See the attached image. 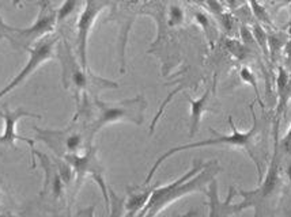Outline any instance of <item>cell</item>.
I'll list each match as a JSON object with an SVG mask.
<instances>
[{"label": "cell", "instance_id": "9", "mask_svg": "<svg viewBox=\"0 0 291 217\" xmlns=\"http://www.w3.org/2000/svg\"><path fill=\"white\" fill-rule=\"evenodd\" d=\"M108 0H85L82 11L77 21V56L85 68H89L87 46L89 38L96 26V22L105 9H108Z\"/></svg>", "mask_w": 291, "mask_h": 217}, {"label": "cell", "instance_id": "30", "mask_svg": "<svg viewBox=\"0 0 291 217\" xmlns=\"http://www.w3.org/2000/svg\"><path fill=\"white\" fill-rule=\"evenodd\" d=\"M284 52H286L287 59L291 60V41H287L286 45H284Z\"/></svg>", "mask_w": 291, "mask_h": 217}, {"label": "cell", "instance_id": "19", "mask_svg": "<svg viewBox=\"0 0 291 217\" xmlns=\"http://www.w3.org/2000/svg\"><path fill=\"white\" fill-rule=\"evenodd\" d=\"M225 42H226V48H228L229 53L232 54L233 57H236L237 60L245 59L249 48L244 45L241 41L236 40V38H226Z\"/></svg>", "mask_w": 291, "mask_h": 217}, {"label": "cell", "instance_id": "10", "mask_svg": "<svg viewBox=\"0 0 291 217\" xmlns=\"http://www.w3.org/2000/svg\"><path fill=\"white\" fill-rule=\"evenodd\" d=\"M0 117L5 122V128L3 132L0 135V145L3 147H11V148H17V141H23L29 145V148L32 151V163L34 160V152H36V140L29 139V137H23V136L18 135L17 132V127L21 120L23 118H37L41 120V116L33 112H29L28 108L25 107H17L10 108L7 104L3 107V112H0Z\"/></svg>", "mask_w": 291, "mask_h": 217}, {"label": "cell", "instance_id": "15", "mask_svg": "<svg viewBox=\"0 0 291 217\" xmlns=\"http://www.w3.org/2000/svg\"><path fill=\"white\" fill-rule=\"evenodd\" d=\"M288 79L290 73L284 67L277 68L276 76V92H277V106H276V117L275 120L279 121L283 114L286 113V108L290 102V95H288Z\"/></svg>", "mask_w": 291, "mask_h": 217}, {"label": "cell", "instance_id": "29", "mask_svg": "<svg viewBox=\"0 0 291 217\" xmlns=\"http://www.w3.org/2000/svg\"><path fill=\"white\" fill-rule=\"evenodd\" d=\"M280 147H282V149L286 154L291 155V125L287 129L286 135L283 136V139L280 140Z\"/></svg>", "mask_w": 291, "mask_h": 217}, {"label": "cell", "instance_id": "17", "mask_svg": "<svg viewBox=\"0 0 291 217\" xmlns=\"http://www.w3.org/2000/svg\"><path fill=\"white\" fill-rule=\"evenodd\" d=\"M240 77H241V80L245 83V84H248V86L252 87V90L255 91V95L256 98H257V100H259V103L261 107H264V103L263 100H261V95H260V91H259V84H257V77H256L255 72L250 69L249 67H241V69H240Z\"/></svg>", "mask_w": 291, "mask_h": 217}, {"label": "cell", "instance_id": "6", "mask_svg": "<svg viewBox=\"0 0 291 217\" xmlns=\"http://www.w3.org/2000/svg\"><path fill=\"white\" fill-rule=\"evenodd\" d=\"M33 129L36 132V140L42 141L57 158L81 154L91 145L89 132L82 131V128L78 127L75 121L64 129H41L38 127Z\"/></svg>", "mask_w": 291, "mask_h": 217}, {"label": "cell", "instance_id": "18", "mask_svg": "<svg viewBox=\"0 0 291 217\" xmlns=\"http://www.w3.org/2000/svg\"><path fill=\"white\" fill-rule=\"evenodd\" d=\"M79 5L81 0H64L57 9V22L63 23L64 21H67L71 15H74Z\"/></svg>", "mask_w": 291, "mask_h": 217}, {"label": "cell", "instance_id": "28", "mask_svg": "<svg viewBox=\"0 0 291 217\" xmlns=\"http://www.w3.org/2000/svg\"><path fill=\"white\" fill-rule=\"evenodd\" d=\"M9 203H10V197L7 194V191H6L5 186H2L0 183V214H3L6 212V209L9 208Z\"/></svg>", "mask_w": 291, "mask_h": 217}, {"label": "cell", "instance_id": "22", "mask_svg": "<svg viewBox=\"0 0 291 217\" xmlns=\"http://www.w3.org/2000/svg\"><path fill=\"white\" fill-rule=\"evenodd\" d=\"M287 41L280 34H268V50L269 57L275 60L277 53H280L284 49Z\"/></svg>", "mask_w": 291, "mask_h": 217}, {"label": "cell", "instance_id": "34", "mask_svg": "<svg viewBox=\"0 0 291 217\" xmlns=\"http://www.w3.org/2000/svg\"><path fill=\"white\" fill-rule=\"evenodd\" d=\"M273 2H279V3H290L291 0H273Z\"/></svg>", "mask_w": 291, "mask_h": 217}, {"label": "cell", "instance_id": "14", "mask_svg": "<svg viewBox=\"0 0 291 217\" xmlns=\"http://www.w3.org/2000/svg\"><path fill=\"white\" fill-rule=\"evenodd\" d=\"M209 100H211V90H207L203 92L199 98H191L188 96V103H189V136H193L197 133L200 128L201 120L207 112H209Z\"/></svg>", "mask_w": 291, "mask_h": 217}, {"label": "cell", "instance_id": "31", "mask_svg": "<svg viewBox=\"0 0 291 217\" xmlns=\"http://www.w3.org/2000/svg\"><path fill=\"white\" fill-rule=\"evenodd\" d=\"M284 174H286L287 179H288V182H290V185H291V163H288V164L286 166Z\"/></svg>", "mask_w": 291, "mask_h": 217}, {"label": "cell", "instance_id": "11", "mask_svg": "<svg viewBox=\"0 0 291 217\" xmlns=\"http://www.w3.org/2000/svg\"><path fill=\"white\" fill-rule=\"evenodd\" d=\"M37 160L41 164L44 170V185L40 195L41 198H49L52 202H57L64 198V190H65V183L63 182V178L60 175L59 167L56 163V158L50 159L48 155L42 154L40 151L34 152V160H33V168H36Z\"/></svg>", "mask_w": 291, "mask_h": 217}, {"label": "cell", "instance_id": "27", "mask_svg": "<svg viewBox=\"0 0 291 217\" xmlns=\"http://www.w3.org/2000/svg\"><path fill=\"white\" fill-rule=\"evenodd\" d=\"M205 3H207V9L214 14L215 17H218L222 13H225V7H223V5L219 0H205Z\"/></svg>", "mask_w": 291, "mask_h": 217}, {"label": "cell", "instance_id": "23", "mask_svg": "<svg viewBox=\"0 0 291 217\" xmlns=\"http://www.w3.org/2000/svg\"><path fill=\"white\" fill-rule=\"evenodd\" d=\"M240 38H241L242 44L248 46V48L256 45L252 29H250L249 26H246V25H241V26H240Z\"/></svg>", "mask_w": 291, "mask_h": 217}, {"label": "cell", "instance_id": "5", "mask_svg": "<svg viewBox=\"0 0 291 217\" xmlns=\"http://www.w3.org/2000/svg\"><path fill=\"white\" fill-rule=\"evenodd\" d=\"M277 128L279 121L275 120V144L273 155L269 163L265 175L259 181L257 187L253 190H238V194L242 197L241 202L237 203V212L241 213L248 208L255 209L256 214L261 213V209L272 198L280 185V159H279V140H277Z\"/></svg>", "mask_w": 291, "mask_h": 217}, {"label": "cell", "instance_id": "32", "mask_svg": "<svg viewBox=\"0 0 291 217\" xmlns=\"http://www.w3.org/2000/svg\"><path fill=\"white\" fill-rule=\"evenodd\" d=\"M226 3H228L232 9H236L237 6L240 5V0H226Z\"/></svg>", "mask_w": 291, "mask_h": 217}, {"label": "cell", "instance_id": "24", "mask_svg": "<svg viewBox=\"0 0 291 217\" xmlns=\"http://www.w3.org/2000/svg\"><path fill=\"white\" fill-rule=\"evenodd\" d=\"M195 21L196 23L204 30L205 34L209 37V34H211L209 32H211V29H212V22H211V19L207 17V14L201 13V11H197V13L195 14Z\"/></svg>", "mask_w": 291, "mask_h": 217}, {"label": "cell", "instance_id": "8", "mask_svg": "<svg viewBox=\"0 0 291 217\" xmlns=\"http://www.w3.org/2000/svg\"><path fill=\"white\" fill-rule=\"evenodd\" d=\"M57 25V9L53 7L50 0H40L36 21L28 27H15L11 44L28 50L38 40L55 34Z\"/></svg>", "mask_w": 291, "mask_h": 217}, {"label": "cell", "instance_id": "33", "mask_svg": "<svg viewBox=\"0 0 291 217\" xmlns=\"http://www.w3.org/2000/svg\"><path fill=\"white\" fill-rule=\"evenodd\" d=\"M13 3H14L17 7H22V2H21V0H13Z\"/></svg>", "mask_w": 291, "mask_h": 217}, {"label": "cell", "instance_id": "2", "mask_svg": "<svg viewBox=\"0 0 291 217\" xmlns=\"http://www.w3.org/2000/svg\"><path fill=\"white\" fill-rule=\"evenodd\" d=\"M250 113H252V118H253V122H252V127L250 129H248L246 132L240 131L238 128L236 127L234 124V120L232 117H229V124H230V128H232V133L230 135H221L215 129H211V132L214 133L215 137L212 139H207V140L203 141H195V143H189V144H182L177 145V147H173L169 151H166L165 154H162L160 158L157 159V162L154 163V166L151 167V170L149 171L147 176H146L144 183L143 185H149L153 181V176L155 175V172L158 171V168L162 166V163L165 160H168L170 156L178 154V152H184V151H188V149H195V148H204V147H230L233 149H242L245 151L246 154L249 155V158L252 159V162L255 163L256 168H257V174H259V181L263 178V168H261V163H260V159L257 156V152H256V144L259 143V133H260V125L259 121H257V117H256L255 108L253 106H250Z\"/></svg>", "mask_w": 291, "mask_h": 217}, {"label": "cell", "instance_id": "12", "mask_svg": "<svg viewBox=\"0 0 291 217\" xmlns=\"http://www.w3.org/2000/svg\"><path fill=\"white\" fill-rule=\"evenodd\" d=\"M236 190L230 187L229 190L228 198L225 201H221L218 193V183H216V178L209 182L205 190V194L208 197V216H233V214H238L237 212V203H232L233 194Z\"/></svg>", "mask_w": 291, "mask_h": 217}, {"label": "cell", "instance_id": "4", "mask_svg": "<svg viewBox=\"0 0 291 217\" xmlns=\"http://www.w3.org/2000/svg\"><path fill=\"white\" fill-rule=\"evenodd\" d=\"M147 108V100L143 95H136L133 98L106 102L97 96H93V118L89 122L87 132L90 139L105 127L118 122H129L135 125H141L144 122V113Z\"/></svg>", "mask_w": 291, "mask_h": 217}, {"label": "cell", "instance_id": "7", "mask_svg": "<svg viewBox=\"0 0 291 217\" xmlns=\"http://www.w3.org/2000/svg\"><path fill=\"white\" fill-rule=\"evenodd\" d=\"M60 38L55 34H49V36L44 37L41 40H38L36 44H33L26 52L29 53V59L23 68L19 71L13 80L10 81L7 86H5L0 90V99L5 98L6 95L10 94L11 91L18 88L21 84L28 80L29 77L33 76V73L36 72L38 68L50 60H53L57 54V46H59Z\"/></svg>", "mask_w": 291, "mask_h": 217}, {"label": "cell", "instance_id": "1", "mask_svg": "<svg viewBox=\"0 0 291 217\" xmlns=\"http://www.w3.org/2000/svg\"><path fill=\"white\" fill-rule=\"evenodd\" d=\"M221 171L218 160L203 162L195 160L192 167L184 175L168 185L155 186L151 197L139 216H157L169 205L193 193H205L207 186Z\"/></svg>", "mask_w": 291, "mask_h": 217}, {"label": "cell", "instance_id": "16", "mask_svg": "<svg viewBox=\"0 0 291 217\" xmlns=\"http://www.w3.org/2000/svg\"><path fill=\"white\" fill-rule=\"evenodd\" d=\"M250 29H252V33H253V38H255L257 48H260V50L263 52L265 57H269L268 33H267V30L261 26V23H255Z\"/></svg>", "mask_w": 291, "mask_h": 217}, {"label": "cell", "instance_id": "20", "mask_svg": "<svg viewBox=\"0 0 291 217\" xmlns=\"http://www.w3.org/2000/svg\"><path fill=\"white\" fill-rule=\"evenodd\" d=\"M248 3H249L250 11L260 23H267L269 26H272V21L269 18L268 11L265 10V7L260 3L259 0H248Z\"/></svg>", "mask_w": 291, "mask_h": 217}, {"label": "cell", "instance_id": "3", "mask_svg": "<svg viewBox=\"0 0 291 217\" xmlns=\"http://www.w3.org/2000/svg\"><path fill=\"white\" fill-rule=\"evenodd\" d=\"M56 57L61 64V83L64 90L72 91L78 103H81L82 98L89 95L97 96L102 90L118 88L117 81L98 76L91 72L90 68L83 67L77 54L69 48L68 42L59 41Z\"/></svg>", "mask_w": 291, "mask_h": 217}, {"label": "cell", "instance_id": "13", "mask_svg": "<svg viewBox=\"0 0 291 217\" xmlns=\"http://www.w3.org/2000/svg\"><path fill=\"white\" fill-rule=\"evenodd\" d=\"M158 185V183H157ZM157 185L129 186L127 187V198H125V216H139L141 209L144 208L151 197L153 190Z\"/></svg>", "mask_w": 291, "mask_h": 217}, {"label": "cell", "instance_id": "26", "mask_svg": "<svg viewBox=\"0 0 291 217\" xmlns=\"http://www.w3.org/2000/svg\"><path fill=\"white\" fill-rule=\"evenodd\" d=\"M15 30V26H11L6 22L5 18L0 15V41L9 40L10 42H13V33Z\"/></svg>", "mask_w": 291, "mask_h": 217}, {"label": "cell", "instance_id": "21", "mask_svg": "<svg viewBox=\"0 0 291 217\" xmlns=\"http://www.w3.org/2000/svg\"><path fill=\"white\" fill-rule=\"evenodd\" d=\"M185 21V13L178 5H172L168 11L169 27H180Z\"/></svg>", "mask_w": 291, "mask_h": 217}, {"label": "cell", "instance_id": "25", "mask_svg": "<svg viewBox=\"0 0 291 217\" xmlns=\"http://www.w3.org/2000/svg\"><path fill=\"white\" fill-rule=\"evenodd\" d=\"M218 21L221 22V25L223 26V29L226 30L228 33H233L234 27H236V19L233 17L230 13H222L221 15L216 17Z\"/></svg>", "mask_w": 291, "mask_h": 217}]
</instances>
